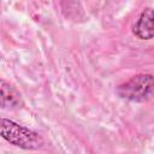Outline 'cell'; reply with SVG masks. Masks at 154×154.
Segmentation results:
<instances>
[{
  "label": "cell",
  "mask_w": 154,
  "mask_h": 154,
  "mask_svg": "<svg viewBox=\"0 0 154 154\" xmlns=\"http://www.w3.org/2000/svg\"><path fill=\"white\" fill-rule=\"evenodd\" d=\"M117 94L129 101L144 102L153 96V76L149 73L134 76L117 88Z\"/></svg>",
  "instance_id": "cell-2"
},
{
  "label": "cell",
  "mask_w": 154,
  "mask_h": 154,
  "mask_svg": "<svg viewBox=\"0 0 154 154\" xmlns=\"http://www.w3.org/2000/svg\"><path fill=\"white\" fill-rule=\"evenodd\" d=\"M24 105L20 93L8 82L0 79V108L19 109Z\"/></svg>",
  "instance_id": "cell-3"
},
{
  "label": "cell",
  "mask_w": 154,
  "mask_h": 154,
  "mask_svg": "<svg viewBox=\"0 0 154 154\" xmlns=\"http://www.w3.org/2000/svg\"><path fill=\"white\" fill-rule=\"evenodd\" d=\"M0 136L23 149H38L43 144V140L37 132L5 118H0Z\"/></svg>",
  "instance_id": "cell-1"
},
{
  "label": "cell",
  "mask_w": 154,
  "mask_h": 154,
  "mask_svg": "<svg viewBox=\"0 0 154 154\" xmlns=\"http://www.w3.org/2000/svg\"><path fill=\"white\" fill-rule=\"evenodd\" d=\"M153 19H154L153 10L150 7L144 8L140 14L137 22L135 23L132 28V32L141 40H150L154 35Z\"/></svg>",
  "instance_id": "cell-4"
}]
</instances>
